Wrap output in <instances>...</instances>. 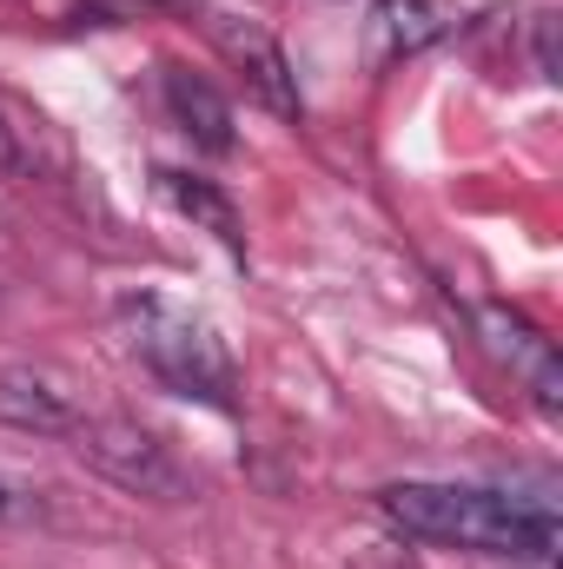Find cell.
Instances as JSON below:
<instances>
[{
	"instance_id": "obj_1",
	"label": "cell",
	"mask_w": 563,
	"mask_h": 569,
	"mask_svg": "<svg viewBox=\"0 0 563 569\" xmlns=\"http://www.w3.org/2000/svg\"><path fill=\"white\" fill-rule=\"evenodd\" d=\"M378 510L412 537L471 557H511V563H551L563 543L557 510L504 490H464V483H392L378 490Z\"/></svg>"
},
{
	"instance_id": "obj_2",
	"label": "cell",
	"mask_w": 563,
	"mask_h": 569,
	"mask_svg": "<svg viewBox=\"0 0 563 569\" xmlns=\"http://www.w3.org/2000/svg\"><path fill=\"white\" fill-rule=\"evenodd\" d=\"M120 318H127V331H134L140 365L172 391V398H199V405H219V411L233 405L239 371H233V358H226V345L213 338L206 318H192V311H179V305H166V298H127Z\"/></svg>"
},
{
	"instance_id": "obj_3",
	"label": "cell",
	"mask_w": 563,
	"mask_h": 569,
	"mask_svg": "<svg viewBox=\"0 0 563 569\" xmlns=\"http://www.w3.org/2000/svg\"><path fill=\"white\" fill-rule=\"evenodd\" d=\"M73 457H80L93 477H107L113 490H127V497H152V503L192 497L186 463H179L152 430L134 425V418H80V425H73Z\"/></svg>"
},
{
	"instance_id": "obj_4",
	"label": "cell",
	"mask_w": 563,
	"mask_h": 569,
	"mask_svg": "<svg viewBox=\"0 0 563 569\" xmlns=\"http://www.w3.org/2000/svg\"><path fill=\"white\" fill-rule=\"evenodd\" d=\"M471 325H477V338H484V351L511 371V378H524L531 385V398L557 418L563 411V365H557V345L524 318V311H511V305H477L471 311Z\"/></svg>"
},
{
	"instance_id": "obj_5",
	"label": "cell",
	"mask_w": 563,
	"mask_h": 569,
	"mask_svg": "<svg viewBox=\"0 0 563 569\" xmlns=\"http://www.w3.org/2000/svg\"><path fill=\"white\" fill-rule=\"evenodd\" d=\"M213 40H219V53L253 80V93L273 107V113H298V80H292V67H285L279 40L266 33V27H253V20H239V13H213Z\"/></svg>"
},
{
	"instance_id": "obj_6",
	"label": "cell",
	"mask_w": 563,
	"mask_h": 569,
	"mask_svg": "<svg viewBox=\"0 0 563 569\" xmlns=\"http://www.w3.org/2000/svg\"><path fill=\"white\" fill-rule=\"evenodd\" d=\"M444 33H451V7L444 0H372V13H365V53L378 67L412 60L424 47H437Z\"/></svg>"
},
{
	"instance_id": "obj_7",
	"label": "cell",
	"mask_w": 563,
	"mask_h": 569,
	"mask_svg": "<svg viewBox=\"0 0 563 569\" xmlns=\"http://www.w3.org/2000/svg\"><path fill=\"white\" fill-rule=\"evenodd\" d=\"M0 425L33 430V437H73L80 405L40 371H0Z\"/></svg>"
},
{
	"instance_id": "obj_8",
	"label": "cell",
	"mask_w": 563,
	"mask_h": 569,
	"mask_svg": "<svg viewBox=\"0 0 563 569\" xmlns=\"http://www.w3.org/2000/svg\"><path fill=\"white\" fill-rule=\"evenodd\" d=\"M159 93H166V113L179 120V133L206 152H233V107L186 67H159Z\"/></svg>"
},
{
	"instance_id": "obj_9",
	"label": "cell",
	"mask_w": 563,
	"mask_h": 569,
	"mask_svg": "<svg viewBox=\"0 0 563 569\" xmlns=\"http://www.w3.org/2000/svg\"><path fill=\"white\" fill-rule=\"evenodd\" d=\"M159 179V192L172 199V212H186L199 232H213L226 252H246V226H239V206L213 186V179H192V172H172V166H159L152 172Z\"/></svg>"
},
{
	"instance_id": "obj_10",
	"label": "cell",
	"mask_w": 563,
	"mask_h": 569,
	"mask_svg": "<svg viewBox=\"0 0 563 569\" xmlns=\"http://www.w3.org/2000/svg\"><path fill=\"white\" fill-rule=\"evenodd\" d=\"M27 172H33V127L0 107V179H27Z\"/></svg>"
},
{
	"instance_id": "obj_11",
	"label": "cell",
	"mask_w": 563,
	"mask_h": 569,
	"mask_svg": "<svg viewBox=\"0 0 563 569\" xmlns=\"http://www.w3.org/2000/svg\"><path fill=\"white\" fill-rule=\"evenodd\" d=\"M0 517H7V523H47V503H40V490L0 477Z\"/></svg>"
},
{
	"instance_id": "obj_12",
	"label": "cell",
	"mask_w": 563,
	"mask_h": 569,
	"mask_svg": "<svg viewBox=\"0 0 563 569\" xmlns=\"http://www.w3.org/2000/svg\"><path fill=\"white\" fill-rule=\"evenodd\" d=\"M537 73L557 80V20L551 13H537Z\"/></svg>"
}]
</instances>
